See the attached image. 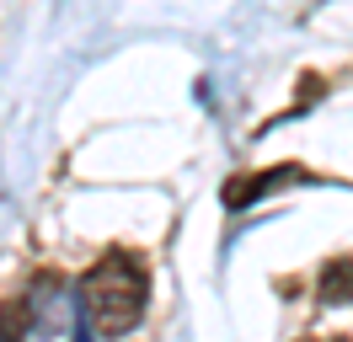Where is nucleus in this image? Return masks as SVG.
<instances>
[{
	"instance_id": "f257e3e1",
	"label": "nucleus",
	"mask_w": 353,
	"mask_h": 342,
	"mask_svg": "<svg viewBox=\"0 0 353 342\" xmlns=\"http://www.w3.org/2000/svg\"><path fill=\"white\" fill-rule=\"evenodd\" d=\"M81 294H86V316L91 326L102 332V337H123L134 321L145 316V294H150V273H145V262L123 246H112L102 252V262H91L86 283H81Z\"/></svg>"
},
{
	"instance_id": "f03ea898",
	"label": "nucleus",
	"mask_w": 353,
	"mask_h": 342,
	"mask_svg": "<svg viewBox=\"0 0 353 342\" xmlns=\"http://www.w3.org/2000/svg\"><path fill=\"white\" fill-rule=\"evenodd\" d=\"M289 177H300V171H294V166H279V171H241V177H230V182H225L220 203L236 214V209H246V203H257L263 192H273L279 182H289Z\"/></svg>"
},
{
	"instance_id": "7ed1b4c3",
	"label": "nucleus",
	"mask_w": 353,
	"mask_h": 342,
	"mask_svg": "<svg viewBox=\"0 0 353 342\" xmlns=\"http://www.w3.org/2000/svg\"><path fill=\"white\" fill-rule=\"evenodd\" d=\"M316 299H321V305H348L353 299V256H332L327 268H321Z\"/></svg>"
},
{
	"instance_id": "20e7f679",
	"label": "nucleus",
	"mask_w": 353,
	"mask_h": 342,
	"mask_svg": "<svg viewBox=\"0 0 353 342\" xmlns=\"http://www.w3.org/2000/svg\"><path fill=\"white\" fill-rule=\"evenodd\" d=\"M27 332H32V305H22V299L0 305V342H22Z\"/></svg>"
},
{
	"instance_id": "39448f33",
	"label": "nucleus",
	"mask_w": 353,
	"mask_h": 342,
	"mask_svg": "<svg viewBox=\"0 0 353 342\" xmlns=\"http://www.w3.org/2000/svg\"><path fill=\"white\" fill-rule=\"evenodd\" d=\"M337 342H348V337H337Z\"/></svg>"
}]
</instances>
